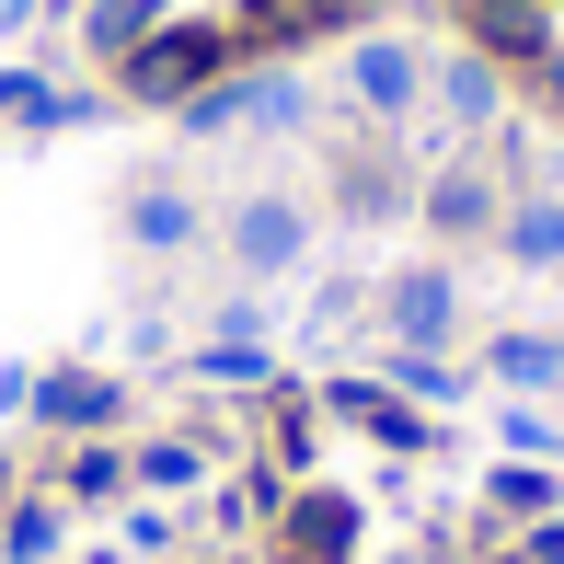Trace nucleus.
Segmentation results:
<instances>
[{
  "label": "nucleus",
  "instance_id": "f257e3e1",
  "mask_svg": "<svg viewBox=\"0 0 564 564\" xmlns=\"http://www.w3.org/2000/svg\"><path fill=\"white\" fill-rule=\"evenodd\" d=\"M230 46H242L230 23H162V35H139L116 58V82L139 93V105H185V93H208L219 69H230Z\"/></svg>",
  "mask_w": 564,
  "mask_h": 564
},
{
  "label": "nucleus",
  "instance_id": "ddd939ff",
  "mask_svg": "<svg viewBox=\"0 0 564 564\" xmlns=\"http://www.w3.org/2000/svg\"><path fill=\"white\" fill-rule=\"evenodd\" d=\"M507 265H564V196H519V208L496 219Z\"/></svg>",
  "mask_w": 564,
  "mask_h": 564
},
{
  "label": "nucleus",
  "instance_id": "9b49d317",
  "mask_svg": "<svg viewBox=\"0 0 564 564\" xmlns=\"http://www.w3.org/2000/svg\"><path fill=\"white\" fill-rule=\"evenodd\" d=\"M335 415H346V426H369L380 449H426V415H415V403H392L380 380H335Z\"/></svg>",
  "mask_w": 564,
  "mask_h": 564
},
{
  "label": "nucleus",
  "instance_id": "2eb2a0df",
  "mask_svg": "<svg viewBox=\"0 0 564 564\" xmlns=\"http://www.w3.org/2000/svg\"><path fill=\"white\" fill-rule=\"evenodd\" d=\"M484 507H496V519H553V473L542 460H496V473H484Z\"/></svg>",
  "mask_w": 564,
  "mask_h": 564
},
{
  "label": "nucleus",
  "instance_id": "4be33fe9",
  "mask_svg": "<svg viewBox=\"0 0 564 564\" xmlns=\"http://www.w3.org/2000/svg\"><path fill=\"white\" fill-rule=\"evenodd\" d=\"M392 196H403V185H392L380 162H346V208H357V219H392Z\"/></svg>",
  "mask_w": 564,
  "mask_h": 564
},
{
  "label": "nucleus",
  "instance_id": "20e7f679",
  "mask_svg": "<svg viewBox=\"0 0 564 564\" xmlns=\"http://www.w3.org/2000/svg\"><path fill=\"white\" fill-rule=\"evenodd\" d=\"M300 253H312V208L300 196H242L230 208V265L242 276H289Z\"/></svg>",
  "mask_w": 564,
  "mask_h": 564
},
{
  "label": "nucleus",
  "instance_id": "9d476101",
  "mask_svg": "<svg viewBox=\"0 0 564 564\" xmlns=\"http://www.w3.org/2000/svg\"><path fill=\"white\" fill-rule=\"evenodd\" d=\"M323 23H346V0H242L230 35H242V46H312Z\"/></svg>",
  "mask_w": 564,
  "mask_h": 564
},
{
  "label": "nucleus",
  "instance_id": "1a4fd4ad",
  "mask_svg": "<svg viewBox=\"0 0 564 564\" xmlns=\"http://www.w3.org/2000/svg\"><path fill=\"white\" fill-rule=\"evenodd\" d=\"M346 542H357V507L335 484H312V496L289 507V564H346Z\"/></svg>",
  "mask_w": 564,
  "mask_h": 564
},
{
  "label": "nucleus",
  "instance_id": "a211bd4d",
  "mask_svg": "<svg viewBox=\"0 0 564 564\" xmlns=\"http://www.w3.org/2000/svg\"><path fill=\"white\" fill-rule=\"evenodd\" d=\"M127 484H150V496H185V484H208V449H196V438H150L139 460H127Z\"/></svg>",
  "mask_w": 564,
  "mask_h": 564
},
{
  "label": "nucleus",
  "instance_id": "4468645a",
  "mask_svg": "<svg viewBox=\"0 0 564 564\" xmlns=\"http://www.w3.org/2000/svg\"><path fill=\"white\" fill-rule=\"evenodd\" d=\"M438 105H449V127H496V116H507V82H496V58H484V46L438 69Z\"/></svg>",
  "mask_w": 564,
  "mask_h": 564
},
{
  "label": "nucleus",
  "instance_id": "f03ea898",
  "mask_svg": "<svg viewBox=\"0 0 564 564\" xmlns=\"http://www.w3.org/2000/svg\"><path fill=\"white\" fill-rule=\"evenodd\" d=\"M380 323H392V346L438 357V346L460 335V276H449V265H403L392 289H380Z\"/></svg>",
  "mask_w": 564,
  "mask_h": 564
},
{
  "label": "nucleus",
  "instance_id": "393cba45",
  "mask_svg": "<svg viewBox=\"0 0 564 564\" xmlns=\"http://www.w3.org/2000/svg\"><path fill=\"white\" fill-rule=\"evenodd\" d=\"M542 93H553V105H564V35H553V58H542Z\"/></svg>",
  "mask_w": 564,
  "mask_h": 564
},
{
  "label": "nucleus",
  "instance_id": "f8f14e48",
  "mask_svg": "<svg viewBox=\"0 0 564 564\" xmlns=\"http://www.w3.org/2000/svg\"><path fill=\"white\" fill-rule=\"evenodd\" d=\"M127 242H139V253H185L196 242V196L185 185H139V196H127Z\"/></svg>",
  "mask_w": 564,
  "mask_h": 564
},
{
  "label": "nucleus",
  "instance_id": "0eeeda50",
  "mask_svg": "<svg viewBox=\"0 0 564 564\" xmlns=\"http://www.w3.org/2000/svg\"><path fill=\"white\" fill-rule=\"evenodd\" d=\"M23 403H35L46 426H69V438H93V426H116V415H127V392H116L105 369H46Z\"/></svg>",
  "mask_w": 564,
  "mask_h": 564
},
{
  "label": "nucleus",
  "instance_id": "7ed1b4c3",
  "mask_svg": "<svg viewBox=\"0 0 564 564\" xmlns=\"http://www.w3.org/2000/svg\"><path fill=\"white\" fill-rule=\"evenodd\" d=\"M185 127H196V139H219V127H300V82H289V69L230 82V69H219L208 93H185Z\"/></svg>",
  "mask_w": 564,
  "mask_h": 564
},
{
  "label": "nucleus",
  "instance_id": "f3484780",
  "mask_svg": "<svg viewBox=\"0 0 564 564\" xmlns=\"http://www.w3.org/2000/svg\"><path fill=\"white\" fill-rule=\"evenodd\" d=\"M162 12H173V0H93L82 35H93V58H127L139 35H162Z\"/></svg>",
  "mask_w": 564,
  "mask_h": 564
},
{
  "label": "nucleus",
  "instance_id": "a878e982",
  "mask_svg": "<svg viewBox=\"0 0 564 564\" xmlns=\"http://www.w3.org/2000/svg\"><path fill=\"white\" fill-rule=\"evenodd\" d=\"M484 564H519V553H484Z\"/></svg>",
  "mask_w": 564,
  "mask_h": 564
},
{
  "label": "nucleus",
  "instance_id": "dca6fc26",
  "mask_svg": "<svg viewBox=\"0 0 564 564\" xmlns=\"http://www.w3.org/2000/svg\"><path fill=\"white\" fill-rule=\"evenodd\" d=\"M484 369H496L507 392H553V380H564V346H553V335H496Z\"/></svg>",
  "mask_w": 564,
  "mask_h": 564
},
{
  "label": "nucleus",
  "instance_id": "423d86ee",
  "mask_svg": "<svg viewBox=\"0 0 564 564\" xmlns=\"http://www.w3.org/2000/svg\"><path fill=\"white\" fill-rule=\"evenodd\" d=\"M346 93H357L369 116H415V105H426V58H415L403 35H369V46L346 58Z\"/></svg>",
  "mask_w": 564,
  "mask_h": 564
},
{
  "label": "nucleus",
  "instance_id": "6e6552de",
  "mask_svg": "<svg viewBox=\"0 0 564 564\" xmlns=\"http://www.w3.org/2000/svg\"><path fill=\"white\" fill-rule=\"evenodd\" d=\"M426 230H449V242H484V230H496V173H484V162H449L438 185H426Z\"/></svg>",
  "mask_w": 564,
  "mask_h": 564
},
{
  "label": "nucleus",
  "instance_id": "b1692460",
  "mask_svg": "<svg viewBox=\"0 0 564 564\" xmlns=\"http://www.w3.org/2000/svg\"><path fill=\"white\" fill-rule=\"evenodd\" d=\"M23 392H35V369H12V357H0V415H23Z\"/></svg>",
  "mask_w": 564,
  "mask_h": 564
},
{
  "label": "nucleus",
  "instance_id": "412c9836",
  "mask_svg": "<svg viewBox=\"0 0 564 564\" xmlns=\"http://www.w3.org/2000/svg\"><path fill=\"white\" fill-rule=\"evenodd\" d=\"M392 369H403V392H415V403H449V392H460V380H449V357H415V346H392Z\"/></svg>",
  "mask_w": 564,
  "mask_h": 564
},
{
  "label": "nucleus",
  "instance_id": "aec40b11",
  "mask_svg": "<svg viewBox=\"0 0 564 564\" xmlns=\"http://www.w3.org/2000/svg\"><path fill=\"white\" fill-rule=\"evenodd\" d=\"M58 553V507H12L0 519V564H46Z\"/></svg>",
  "mask_w": 564,
  "mask_h": 564
},
{
  "label": "nucleus",
  "instance_id": "6ab92c4d",
  "mask_svg": "<svg viewBox=\"0 0 564 564\" xmlns=\"http://www.w3.org/2000/svg\"><path fill=\"white\" fill-rule=\"evenodd\" d=\"M58 496H69V507H105V496H127V460L82 438V449H69V473H58Z\"/></svg>",
  "mask_w": 564,
  "mask_h": 564
},
{
  "label": "nucleus",
  "instance_id": "5701e85b",
  "mask_svg": "<svg viewBox=\"0 0 564 564\" xmlns=\"http://www.w3.org/2000/svg\"><path fill=\"white\" fill-rule=\"evenodd\" d=\"M519 564H564V519H530V542H519Z\"/></svg>",
  "mask_w": 564,
  "mask_h": 564
},
{
  "label": "nucleus",
  "instance_id": "39448f33",
  "mask_svg": "<svg viewBox=\"0 0 564 564\" xmlns=\"http://www.w3.org/2000/svg\"><path fill=\"white\" fill-rule=\"evenodd\" d=\"M473 12V46L496 69H542L553 58V0H460Z\"/></svg>",
  "mask_w": 564,
  "mask_h": 564
}]
</instances>
